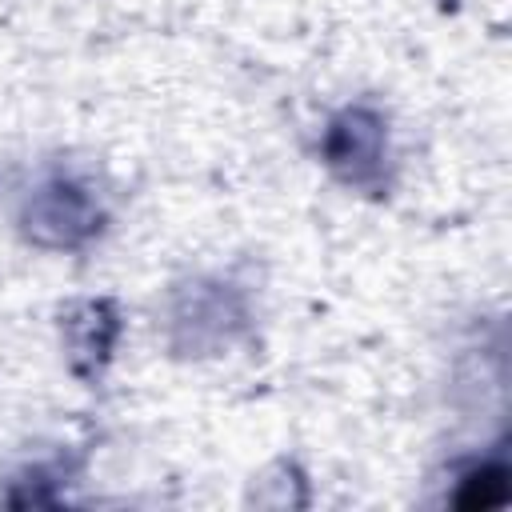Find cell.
Segmentation results:
<instances>
[{"instance_id":"obj_4","label":"cell","mask_w":512,"mask_h":512,"mask_svg":"<svg viewBox=\"0 0 512 512\" xmlns=\"http://www.w3.org/2000/svg\"><path fill=\"white\" fill-rule=\"evenodd\" d=\"M60 336H64L72 372L84 380H100L112 360L116 336H120V308L104 296L76 300V304H68V312L60 320Z\"/></svg>"},{"instance_id":"obj_2","label":"cell","mask_w":512,"mask_h":512,"mask_svg":"<svg viewBox=\"0 0 512 512\" xmlns=\"http://www.w3.org/2000/svg\"><path fill=\"white\" fill-rule=\"evenodd\" d=\"M248 324V308L232 284L192 280L172 292L168 332L172 344L184 352H220L228 348Z\"/></svg>"},{"instance_id":"obj_1","label":"cell","mask_w":512,"mask_h":512,"mask_svg":"<svg viewBox=\"0 0 512 512\" xmlns=\"http://www.w3.org/2000/svg\"><path fill=\"white\" fill-rule=\"evenodd\" d=\"M16 224L36 248L76 252L104 232L108 208L100 192L76 172H44L36 184L24 188Z\"/></svg>"},{"instance_id":"obj_5","label":"cell","mask_w":512,"mask_h":512,"mask_svg":"<svg viewBox=\"0 0 512 512\" xmlns=\"http://www.w3.org/2000/svg\"><path fill=\"white\" fill-rule=\"evenodd\" d=\"M504 500H508V464L504 460H484V464L468 468L452 496L456 508H496Z\"/></svg>"},{"instance_id":"obj_3","label":"cell","mask_w":512,"mask_h":512,"mask_svg":"<svg viewBox=\"0 0 512 512\" xmlns=\"http://www.w3.org/2000/svg\"><path fill=\"white\" fill-rule=\"evenodd\" d=\"M324 164L332 176H340L348 188H384V164H388V120L372 104H348L340 108L320 140Z\"/></svg>"}]
</instances>
